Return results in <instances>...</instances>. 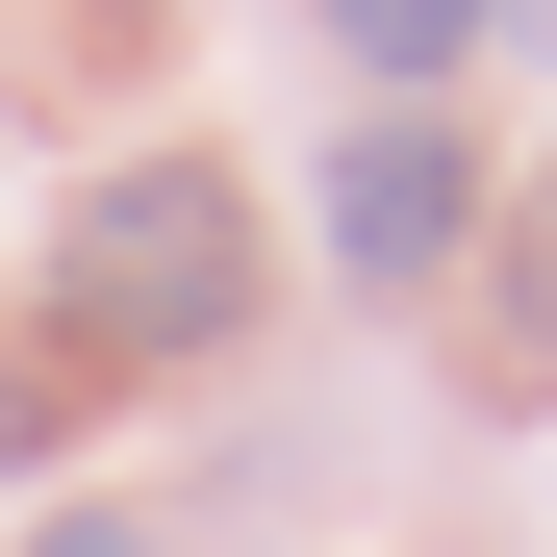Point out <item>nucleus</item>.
I'll return each mask as SVG.
<instances>
[{"instance_id": "obj_3", "label": "nucleus", "mask_w": 557, "mask_h": 557, "mask_svg": "<svg viewBox=\"0 0 557 557\" xmlns=\"http://www.w3.org/2000/svg\"><path fill=\"white\" fill-rule=\"evenodd\" d=\"M482 381H507V406H557V177L507 203V278H482Z\"/></svg>"}, {"instance_id": "obj_4", "label": "nucleus", "mask_w": 557, "mask_h": 557, "mask_svg": "<svg viewBox=\"0 0 557 557\" xmlns=\"http://www.w3.org/2000/svg\"><path fill=\"white\" fill-rule=\"evenodd\" d=\"M330 51H355V76H381V102H431V76H456V51H482V0H330Z\"/></svg>"}, {"instance_id": "obj_2", "label": "nucleus", "mask_w": 557, "mask_h": 557, "mask_svg": "<svg viewBox=\"0 0 557 557\" xmlns=\"http://www.w3.org/2000/svg\"><path fill=\"white\" fill-rule=\"evenodd\" d=\"M456 253H482V152H456L431 102H381V127L330 152V278H381V305H406V278H456Z\"/></svg>"}, {"instance_id": "obj_5", "label": "nucleus", "mask_w": 557, "mask_h": 557, "mask_svg": "<svg viewBox=\"0 0 557 557\" xmlns=\"http://www.w3.org/2000/svg\"><path fill=\"white\" fill-rule=\"evenodd\" d=\"M482 51H557V0H482Z\"/></svg>"}, {"instance_id": "obj_6", "label": "nucleus", "mask_w": 557, "mask_h": 557, "mask_svg": "<svg viewBox=\"0 0 557 557\" xmlns=\"http://www.w3.org/2000/svg\"><path fill=\"white\" fill-rule=\"evenodd\" d=\"M26 557H127V532H102V507H51V532H26Z\"/></svg>"}, {"instance_id": "obj_1", "label": "nucleus", "mask_w": 557, "mask_h": 557, "mask_svg": "<svg viewBox=\"0 0 557 557\" xmlns=\"http://www.w3.org/2000/svg\"><path fill=\"white\" fill-rule=\"evenodd\" d=\"M51 330H102V355H228V330H253V177H228V152L76 177V203H51Z\"/></svg>"}]
</instances>
